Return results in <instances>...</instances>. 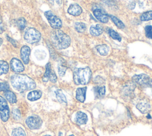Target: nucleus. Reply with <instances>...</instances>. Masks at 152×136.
<instances>
[{"label":"nucleus","instance_id":"f257e3e1","mask_svg":"<svg viewBox=\"0 0 152 136\" xmlns=\"http://www.w3.org/2000/svg\"><path fill=\"white\" fill-rule=\"evenodd\" d=\"M12 86L18 91L24 92L33 89L36 85L34 81L26 75L15 74L11 77Z\"/></svg>","mask_w":152,"mask_h":136},{"label":"nucleus","instance_id":"f03ea898","mask_svg":"<svg viewBox=\"0 0 152 136\" xmlns=\"http://www.w3.org/2000/svg\"><path fill=\"white\" fill-rule=\"evenodd\" d=\"M50 39L53 46L58 50L65 49L71 44L69 36L59 29H55L52 32Z\"/></svg>","mask_w":152,"mask_h":136},{"label":"nucleus","instance_id":"7ed1b4c3","mask_svg":"<svg viewBox=\"0 0 152 136\" xmlns=\"http://www.w3.org/2000/svg\"><path fill=\"white\" fill-rule=\"evenodd\" d=\"M91 72L89 67L75 69L73 73V80L77 85H86L91 78Z\"/></svg>","mask_w":152,"mask_h":136},{"label":"nucleus","instance_id":"20e7f679","mask_svg":"<svg viewBox=\"0 0 152 136\" xmlns=\"http://www.w3.org/2000/svg\"><path fill=\"white\" fill-rule=\"evenodd\" d=\"M40 37L41 35L39 31L33 27L27 29L24 34V39L31 44L38 42L40 39Z\"/></svg>","mask_w":152,"mask_h":136},{"label":"nucleus","instance_id":"39448f33","mask_svg":"<svg viewBox=\"0 0 152 136\" xmlns=\"http://www.w3.org/2000/svg\"><path fill=\"white\" fill-rule=\"evenodd\" d=\"M45 16L52 28L55 29H59L62 27V21L52 11H47L45 12Z\"/></svg>","mask_w":152,"mask_h":136},{"label":"nucleus","instance_id":"423d86ee","mask_svg":"<svg viewBox=\"0 0 152 136\" xmlns=\"http://www.w3.org/2000/svg\"><path fill=\"white\" fill-rule=\"evenodd\" d=\"M0 116L3 122H7L10 117V109L7 100L0 95Z\"/></svg>","mask_w":152,"mask_h":136},{"label":"nucleus","instance_id":"0eeeda50","mask_svg":"<svg viewBox=\"0 0 152 136\" xmlns=\"http://www.w3.org/2000/svg\"><path fill=\"white\" fill-rule=\"evenodd\" d=\"M42 120L38 116H28L26 120L27 126L31 129H37L40 128L42 125Z\"/></svg>","mask_w":152,"mask_h":136},{"label":"nucleus","instance_id":"6e6552de","mask_svg":"<svg viewBox=\"0 0 152 136\" xmlns=\"http://www.w3.org/2000/svg\"><path fill=\"white\" fill-rule=\"evenodd\" d=\"M93 13L94 17L101 23H106L109 20L108 14L101 8L95 6L92 8Z\"/></svg>","mask_w":152,"mask_h":136},{"label":"nucleus","instance_id":"1a4fd4ad","mask_svg":"<svg viewBox=\"0 0 152 136\" xmlns=\"http://www.w3.org/2000/svg\"><path fill=\"white\" fill-rule=\"evenodd\" d=\"M132 79L134 82L138 84L141 86L148 85V82L150 80L149 76L144 73L140 74V75H135L132 77Z\"/></svg>","mask_w":152,"mask_h":136},{"label":"nucleus","instance_id":"9d476101","mask_svg":"<svg viewBox=\"0 0 152 136\" xmlns=\"http://www.w3.org/2000/svg\"><path fill=\"white\" fill-rule=\"evenodd\" d=\"M10 67L11 70L16 73H20L24 71V67L23 63L16 58H13L10 61Z\"/></svg>","mask_w":152,"mask_h":136},{"label":"nucleus","instance_id":"9b49d317","mask_svg":"<svg viewBox=\"0 0 152 136\" xmlns=\"http://www.w3.org/2000/svg\"><path fill=\"white\" fill-rule=\"evenodd\" d=\"M135 87L136 85L135 82H134L133 81L129 82L124 86L122 90V92L125 96L131 97L132 95H133L134 94V91Z\"/></svg>","mask_w":152,"mask_h":136},{"label":"nucleus","instance_id":"f8f14e48","mask_svg":"<svg viewBox=\"0 0 152 136\" xmlns=\"http://www.w3.org/2000/svg\"><path fill=\"white\" fill-rule=\"evenodd\" d=\"M30 54V48L28 46L24 45L21 47L20 50V56L23 62L25 64H27L29 62Z\"/></svg>","mask_w":152,"mask_h":136},{"label":"nucleus","instance_id":"ddd939ff","mask_svg":"<svg viewBox=\"0 0 152 136\" xmlns=\"http://www.w3.org/2000/svg\"><path fill=\"white\" fill-rule=\"evenodd\" d=\"M136 107L142 113H148L151 110L150 104L145 100L138 103L136 105Z\"/></svg>","mask_w":152,"mask_h":136},{"label":"nucleus","instance_id":"4468645a","mask_svg":"<svg viewBox=\"0 0 152 136\" xmlns=\"http://www.w3.org/2000/svg\"><path fill=\"white\" fill-rule=\"evenodd\" d=\"M88 121V117L87 115L82 112H77L75 117V122L78 125H81L86 124Z\"/></svg>","mask_w":152,"mask_h":136},{"label":"nucleus","instance_id":"2eb2a0df","mask_svg":"<svg viewBox=\"0 0 152 136\" xmlns=\"http://www.w3.org/2000/svg\"><path fill=\"white\" fill-rule=\"evenodd\" d=\"M81 7L77 4H72L68 9V13L73 16H78L82 13Z\"/></svg>","mask_w":152,"mask_h":136},{"label":"nucleus","instance_id":"dca6fc26","mask_svg":"<svg viewBox=\"0 0 152 136\" xmlns=\"http://www.w3.org/2000/svg\"><path fill=\"white\" fill-rule=\"evenodd\" d=\"M86 91L87 87H83V88H78L76 90V99L81 102L84 103L86 100Z\"/></svg>","mask_w":152,"mask_h":136},{"label":"nucleus","instance_id":"f3484780","mask_svg":"<svg viewBox=\"0 0 152 136\" xmlns=\"http://www.w3.org/2000/svg\"><path fill=\"white\" fill-rule=\"evenodd\" d=\"M90 33L92 36H97L103 33V27L101 24H96L92 25L90 28Z\"/></svg>","mask_w":152,"mask_h":136},{"label":"nucleus","instance_id":"a211bd4d","mask_svg":"<svg viewBox=\"0 0 152 136\" xmlns=\"http://www.w3.org/2000/svg\"><path fill=\"white\" fill-rule=\"evenodd\" d=\"M42 91L40 90H34L30 91L27 94V99L30 101H33L39 99L42 97Z\"/></svg>","mask_w":152,"mask_h":136},{"label":"nucleus","instance_id":"6ab92c4d","mask_svg":"<svg viewBox=\"0 0 152 136\" xmlns=\"http://www.w3.org/2000/svg\"><path fill=\"white\" fill-rule=\"evenodd\" d=\"M4 95L5 98L10 103H15L17 102V97L15 95V94L10 91V90H7L6 91L4 92Z\"/></svg>","mask_w":152,"mask_h":136},{"label":"nucleus","instance_id":"aec40b11","mask_svg":"<svg viewBox=\"0 0 152 136\" xmlns=\"http://www.w3.org/2000/svg\"><path fill=\"white\" fill-rule=\"evenodd\" d=\"M96 50L97 52L103 56L107 55L109 52V47L105 44L99 45L96 47Z\"/></svg>","mask_w":152,"mask_h":136},{"label":"nucleus","instance_id":"412c9836","mask_svg":"<svg viewBox=\"0 0 152 136\" xmlns=\"http://www.w3.org/2000/svg\"><path fill=\"white\" fill-rule=\"evenodd\" d=\"M108 16L118 28L124 29L125 27V25L123 23V22L120 19H119L118 17H116L113 15H110V14L108 15Z\"/></svg>","mask_w":152,"mask_h":136},{"label":"nucleus","instance_id":"4be33fe9","mask_svg":"<svg viewBox=\"0 0 152 136\" xmlns=\"http://www.w3.org/2000/svg\"><path fill=\"white\" fill-rule=\"evenodd\" d=\"M9 70L8 63L4 60H0V75L6 74Z\"/></svg>","mask_w":152,"mask_h":136},{"label":"nucleus","instance_id":"5701e85b","mask_svg":"<svg viewBox=\"0 0 152 136\" xmlns=\"http://www.w3.org/2000/svg\"><path fill=\"white\" fill-rule=\"evenodd\" d=\"M51 64L50 63H48L46 64V70H45V73L42 78V81L45 82H46L48 81L49 79V76L50 74L51 73Z\"/></svg>","mask_w":152,"mask_h":136},{"label":"nucleus","instance_id":"b1692460","mask_svg":"<svg viewBox=\"0 0 152 136\" xmlns=\"http://www.w3.org/2000/svg\"><path fill=\"white\" fill-rule=\"evenodd\" d=\"M74 28L75 30L80 33H83L86 31L87 26L86 24L82 22H76L74 24Z\"/></svg>","mask_w":152,"mask_h":136},{"label":"nucleus","instance_id":"393cba45","mask_svg":"<svg viewBox=\"0 0 152 136\" xmlns=\"http://www.w3.org/2000/svg\"><path fill=\"white\" fill-rule=\"evenodd\" d=\"M55 95L57 100L61 103H66V99L65 95L63 94L61 90L58 89L55 91Z\"/></svg>","mask_w":152,"mask_h":136},{"label":"nucleus","instance_id":"a878e982","mask_svg":"<svg viewBox=\"0 0 152 136\" xmlns=\"http://www.w3.org/2000/svg\"><path fill=\"white\" fill-rule=\"evenodd\" d=\"M66 69H67V67L65 65V64H64V61L60 62V63L58 64V66L59 75L61 77L64 76V75L65 74Z\"/></svg>","mask_w":152,"mask_h":136},{"label":"nucleus","instance_id":"bb28decb","mask_svg":"<svg viewBox=\"0 0 152 136\" xmlns=\"http://www.w3.org/2000/svg\"><path fill=\"white\" fill-rule=\"evenodd\" d=\"M140 20L143 21L152 20V11H148L142 13L140 16Z\"/></svg>","mask_w":152,"mask_h":136},{"label":"nucleus","instance_id":"cd10ccee","mask_svg":"<svg viewBox=\"0 0 152 136\" xmlns=\"http://www.w3.org/2000/svg\"><path fill=\"white\" fill-rule=\"evenodd\" d=\"M107 32H108L109 35H110V36L112 39H113L115 40H117L118 41H121V36L119 35V33H118L116 32H115L113 29H108Z\"/></svg>","mask_w":152,"mask_h":136},{"label":"nucleus","instance_id":"c85d7f7f","mask_svg":"<svg viewBox=\"0 0 152 136\" xmlns=\"http://www.w3.org/2000/svg\"><path fill=\"white\" fill-rule=\"evenodd\" d=\"M12 136H26L24 130L21 128H16L12 130Z\"/></svg>","mask_w":152,"mask_h":136},{"label":"nucleus","instance_id":"c756f323","mask_svg":"<svg viewBox=\"0 0 152 136\" xmlns=\"http://www.w3.org/2000/svg\"><path fill=\"white\" fill-rule=\"evenodd\" d=\"M16 24L18 27V28L22 30H23L26 26V21L24 18H18L16 21Z\"/></svg>","mask_w":152,"mask_h":136},{"label":"nucleus","instance_id":"7c9ffc66","mask_svg":"<svg viewBox=\"0 0 152 136\" xmlns=\"http://www.w3.org/2000/svg\"><path fill=\"white\" fill-rule=\"evenodd\" d=\"M106 92V89L104 86H97L95 88V93L98 95L99 97H103L104 95Z\"/></svg>","mask_w":152,"mask_h":136},{"label":"nucleus","instance_id":"2f4dec72","mask_svg":"<svg viewBox=\"0 0 152 136\" xmlns=\"http://www.w3.org/2000/svg\"><path fill=\"white\" fill-rule=\"evenodd\" d=\"M145 34L147 38L152 39V26L147 25L145 27Z\"/></svg>","mask_w":152,"mask_h":136},{"label":"nucleus","instance_id":"473e14b6","mask_svg":"<svg viewBox=\"0 0 152 136\" xmlns=\"http://www.w3.org/2000/svg\"><path fill=\"white\" fill-rule=\"evenodd\" d=\"M12 117L15 119H19L21 117V113H20V111L17 108H15L13 109L12 111Z\"/></svg>","mask_w":152,"mask_h":136},{"label":"nucleus","instance_id":"72a5a7b5","mask_svg":"<svg viewBox=\"0 0 152 136\" xmlns=\"http://www.w3.org/2000/svg\"><path fill=\"white\" fill-rule=\"evenodd\" d=\"M10 85L7 82H0V91H6L9 90Z\"/></svg>","mask_w":152,"mask_h":136},{"label":"nucleus","instance_id":"f704fd0d","mask_svg":"<svg viewBox=\"0 0 152 136\" xmlns=\"http://www.w3.org/2000/svg\"><path fill=\"white\" fill-rule=\"evenodd\" d=\"M51 82L52 83H55L57 81V76L55 74V73L53 72V71H51V73L50 74V76H49V79Z\"/></svg>","mask_w":152,"mask_h":136},{"label":"nucleus","instance_id":"c9c22d12","mask_svg":"<svg viewBox=\"0 0 152 136\" xmlns=\"http://www.w3.org/2000/svg\"><path fill=\"white\" fill-rule=\"evenodd\" d=\"M7 38L8 41H10V42H11L13 45V46H14L15 47H17V43L14 39H12L11 37L8 36H7Z\"/></svg>","mask_w":152,"mask_h":136},{"label":"nucleus","instance_id":"e433bc0d","mask_svg":"<svg viewBox=\"0 0 152 136\" xmlns=\"http://www.w3.org/2000/svg\"><path fill=\"white\" fill-rule=\"evenodd\" d=\"M49 1L53 5H54V4H55L56 5H61L62 4V0H49Z\"/></svg>","mask_w":152,"mask_h":136},{"label":"nucleus","instance_id":"4c0bfd02","mask_svg":"<svg viewBox=\"0 0 152 136\" xmlns=\"http://www.w3.org/2000/svg\"><path fill=\"white\" fill-rule=\"evenodd\" d=\"M4 31V26L3 24V21L2 20V17L0 16V34L2 33Z\"/></svg>","mask_w":152,"mask_h":136},{"label":"nucleus","instance_id":"58836bf2","mask_svg":"<svg viewBox=\"0 0 152 136\" xmlns=\"http://www.w3.org/2000/svg\"><path fill=\"white\" fill-rule=\"evenodd\" d=\"M148 85L151 88V91H152V79H150V81H149V82H148Z\"/></svg>","mask_w":152,"mask_h":136},{"label":"nucleus","instance_id":"ea45409f","mask_svg":"<svg viewBox=\"0 0 152 136\" xmlns=\"http://www.w3.org/2000/svg\"><path fill=\"white\" fill-rule=\"evenodd\" d=\"M2 42H3V40H2V39L1 38H0V46L2 45Z\"/></svg>","mask_w":152,"mask_h":136},{"label":"nucleus","instance_id":"a19ab883","mask_svg":"<svg viewBox=\"0 0 152 136\" xmlns=\"http://www.w3.org/2000/svg\"><path fill=\"white\" fill-rule=\"evenodd\" d=\"M147 118L148 119H151V115H149V114H148V115H147Z\"/></svg>","mask_w":152,"mask_h":136},{"label":"nucleus","instance_id":"79ce46f5","mask_svg":"<svg viewBox=\"0 0 152 136\" xmlns=\"http://www.w3.org/2000/svg\"><path fill=\"white\" fill-rule=\"evenodd\" d=\"M44 136H51V135H44Z\"/></svg>","mask_w":152,"mask_h":136},{"label":"nucleus","instance_id":"37998d69","mask_svg":"<svg viewBox=\"0 0 152 136\" xmlns=\"http://www.w3.org/2000/svg\"><path fill=\"white\" fill-rule=\"evenodd\" d=\"M59 136H61V132L59 133Z\"/></svg>","mask_w":152,"mask_h":136},{"label":"nucleus","instance_id":"c03bdc74","mask_svg":"<svg viewBox=\"0 0 152 136\" xmlns=\"http://www.w3.org/2000/svg\"><path fill=\"white\" fill-rule=\"evenodd\" d=\"M68 136H74V135H68Z\"/></svg>","mask_w":152,"mask_h":136}]
</instances>
